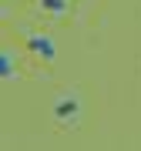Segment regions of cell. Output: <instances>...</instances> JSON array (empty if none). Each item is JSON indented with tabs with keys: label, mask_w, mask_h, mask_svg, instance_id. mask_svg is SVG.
<instances>
[{
	"label": "cell",
	"mask_w": 141,
	"mask_h": 151,
	"mask_svg": "<svg viewBox=\"0 0 141 151\" xmlns=\"http://www.w3.org/2000/svg\"><path fill=\"white\" fill-rule=\"evenodd\" d=\"M27 47H30L40 60H54V57H57V47H54V40H50L47 34H30V37H27Z\"/></svg>",
	"instance_id": "2"
},
{
	"label": "cell",
	"mask_w": 141,
	"mask_h": 151,
	"mask_svg": "<svg viewBox=\"0 0 141 151\" xmlns=\"http://www.w3.org/2000/svg\"><path fill=\"white\" fill-rule=\"evenodd\" d=\"M0 70H4V81H14L17 67H14V57H10V50H4V54H0Z\"/></svg>",
	"instance_id": "4"
},
{
	"label": "cell",
	"mask_w": 141,
	"mask_h": 151,
	"mask_svg": "<svg viewBox=\"0 0 141 151\" xmlns=\"http://www.w3.org/2000/svg\"><path fill=\"white\" fill-rule=\"evenodd\" d=\"M81 97H77L74 91H64V94H57L54 97V104H50V114H54V121L57 124H77V118H81Z\"/></svg>",
	"instance_id": "1"
},
{
	"label": "cell",
	"mask_w": 141,
	"mask_h": 151,
	"mask_svg": "<svg viewBox=\"0 0 141 151\" xmlns=\"http://www.w3.org/2000/svg\"><path fill=\"white\" fill-rule=\"evenodd\" d=\"M37 7H40L47 17L60 20V17H67V10H70V0H37Z\"/></svg>",
	"instance_id": "3"
}]
</instances>
